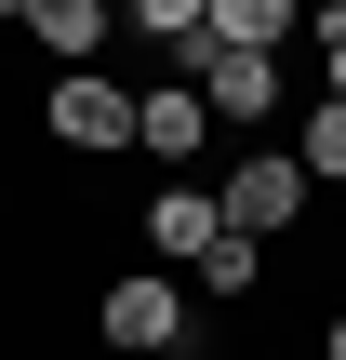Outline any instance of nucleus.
<instances>
[{"label": "nucleus", "mask_w": 346, "mask_h": 360, "mask_svg": "<svg viewBox=\"0 0 346 360\" xmlns=\"http://www.w3.org/2000/svg\"><path fill=\"white\" fill-rule=\"evenodd\" d=\"M213 227L253 240V254L293 240V227H307V174H293V147H240V160L213 174Z\"/></svg>", "instance_id": "f257e3e1"}, {"label": "nucleus", "mask_w": 346, "mask_h": 360, "mask_svg": "<svg viewBox=\"0 0 346 360\" xmlns=\"http://www.w3.org/2000/svg\"><path fill=\"white\" fill-rule=\"evenodd\" d=\"M93 334H107V360H200V334H187V294H173L160 267H120V281L93 294Z\"/></svg>", "instance_id": "f03ea898"}, {"label": "nucleus", "mask_w": 346, "mask_h": 360, "mask_svg": "<svg viewBox=\"0 0 346 360\" xmlns=\"http://www.w3.org/2000/svg\"><path fill=\"white\" fill-rule=\"evenodd\" d=\"M40 147H67V160H133V80L67 67V80L40 94Z\"/></svg>", "instance_id": "7ed1b4c3"}, {"label": "nucleus", "mask_w": 346, "mask_h": 360, "mask_svg": "<svg viewBox=\"0 0 346 360\" xmlns=\"http://www.w3.org/2000/svg\"><path fill=\"white\" fill-rule=\"evenodd\" d=\"M187 94H200L213 120H240V134L267 147V120H280V53H213V40H200V67H187Z\"/></svg>", "instance_id": "20e7f679"}, {"label": "nucleus", "mask_w": 346, "mask_h": 360, "mask_svg": "<svg viewBox=\"0 0 346 360\" xmlns=\"http://www.w3.org/2000/svg\"><path fill=\"white\" fill-rule=\"evenodd\" d=\"M133 147H147V174L173 187V174H187V160L213 147V107H200L187 80H147V94H133Z\"/></svg>", "instance_id": "39448f33"}, {"label": "nucleus", "mask_w": 346, "mask_h": 360, "mask_svg": "<svg viewBox=\"0 0 346 360\" xmlns=\"http://www.w3.org/2000/svg\"><path fill=\"white\" fill-rule=\"evenodd\" d=\"M13 27H27V40L53 53V80H67V67H93V53L120 40V0H13Z\"/></svg>", "instance_id": "423d86ee"}, {"label": "nucleus", "mask_w": 346, "mask_h": 360, "mask_svg": "<svg viewBox=\"0 0 346 360\" xmlns=\"http://www.w3.org/2000/svg\"><path fill=\"white\" fill-rule=\"evenodd\" d=\"M213 240H227V227H213V187H187V174H173V187H147V267H160V254H173V267H200Z\"/></svg>", "instance_id": "0eeeda50"}, {"label": "nucleus", "mask_w": 346, "mask_h": 360, "mask_svg": "<svg viewBox=\"0 0 346 360\" xmlns=\"http://www.w3.org/2000/svg\"><path fill=\"white\" fill-rule=\"evenodd\" d=\"M120 40H147L160 67H200V0H120Z\"/></svg>", "instance_id": "6e6552de"}, {"label": "nucleus", "mask_w": 346, "mask_h": 360, "mask_svg": "<svg viewBox=\"0 0 346 360\" xmlns=\"http://www.w3.org/2000/svg\"><path fill=\"white\" fill-rule=\"evenodd\" d=\"M293 174H307V187H346V107H333V94L307 107V134H293Z\"/></svg>", "instance_id": "1a4fd4ad"}, {"label": "nucleus", "mask_w": 346, "mask_h": 360, "mask_svg": "<svg viewBox=\"0 0 346 360\" xmlns=\"http://www.w3.org/2000/svg\"><path fill=\"white\" fill-rule=\"evenodd\" d=\"M253 267H267V254H253V240H213V254H200V267H187V281H200V294H213V307H240V294H253Z\"/></svg>", "instance_id": "9d476101"}, {"label": "nucleus", "mask_w": 346, "mask_h": 360, "mask_svg": "<svg viewBox=\"0 0 346 360\" xmlns=\"http://www.w3.org/2000/svg\"><path fill=\"white\" fill-rule=\"evenodd\" d=\"M307 40H320V67H333V107H346V0H320V13H307Z\"/></svg>", "instance_id": "9b49d317"}, {"label": "nucleus", "mask_w": 346, "mask_h": 360, "mask_svg": "<svg viewBox=\"0 0 346 360\" xmlns=\"http://www.w3.org/2000/svg\"><path fill=\"white\" fill-rule=\"evenodd\" d=\"M320 360H346V307H333V334H320Z\"/></svg>", "instance_id": "f8f14e48"}]
</instances>
